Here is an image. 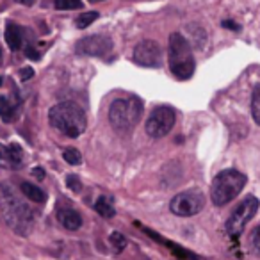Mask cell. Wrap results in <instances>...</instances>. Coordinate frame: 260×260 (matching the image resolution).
Here are the masks:
<instances>
[{
  "instance_id": "6da1fadb",
  "label": "cell",
  "mask_w": 260,
  "mask_h": 260,
  "mask_svg": "<svg viewBox=\"0 0 260 260\" xmlns=\"http://www.w3.org/2000/svg\"><path fill=\"white\" fill-rule=\"evenodd\" d=\"M0 210L4 221L18 235H29L34 224L32 210L20 198V194L8 184L0 185Z\"/></svg>"
},
{
  "instance_id": "7a4b0ae2",
  "label": "cell",
  "mask_w": 260,
  "mask_h": 260,
  "mask_svg": "<svg viewBox=\"0 0 260 260\" xmlns=\"http://www.w3.org/2000/svg\"><path fill=\"white\" fill-rule=\"evenodd\" d=\"M48 121L66 138H79L86 130V112L75 102H61L48 111Z\"/></svg>"
},
{
  "instance_id": "3957f363",
  "label": "cell",
  "mask_w": 260,
  "mask_h": 260,
  "mask_svg": "<svg viewBox=\"0 0 260 260\" xmlns=\"http://www.w3.org/2000/svg\"><path fill=\"white\" fill-rule=\"evenodd\" d=\"M246 178L244 173L237 170H224L221 171L219 175H216L212 180V185H210V198H212V203L217 207L226 205L228 202L239 196V192L244 189Z\"/></svg>"
},
{
  "instance_id": "277c9868",
  "label": "cell",
  "mask_w": 260,
  "mask_h": 260,
  "mask_svg": "<svg viewBox=\"0 0 260 260\" xmlns=\"http://www.w3.org/2000/svg\"><path fill=\"white\" fill-rule=\"evenodd\" d=\"M170 68L177 79L187 80L194 73V59L189 41L180 32L170 36Z\"/></svg>"
},
{
  "instance_id": "5b68a950",
  "label": "cell",
  "mask_w": 260,
  "mask_h": 260,
  "mask_svg": "<svg viewBox=\"0 0 260 260\" xmlns=\"http://www.w3.org/2000/svg\"><path fill=\"white\" fill-rule=\"evenodd\" d=\"M143 104L138 98H118L109 107V121L116 130H130L138 125Z\"/></svg>"
},
{
  "instance_id": "8992f818",
  "label": "cell",
  "mask_w": 260,
  "mask_h": 260,
  "mask_svg": "<svg viewBox=\"0 0 260 260\" xmlns=\"http://www.w3.org/2000/svg\"><path fill=\"white\" fill-rule=\"evenodd\" d=\"M205 207V196L200 189H189V191L178 192L170 202V210L178 217H191L202 212Z\"/></svg>"
},
{
  "instance_id": "52a82bcc",
  "label": "cell",
  "mask_w": 260,
  "mask_h": 260,
  "mask_svg": "<svg viewBox=\"0 0 260 260\" xmlns=\"http://www.w3.org/2000/svg\"><path fill=\"white\" fill-rule=\"evenodd\" d=\"M175 121H177V114L171 107L168 105H160V107H155L152 111V114L146 119L145 130L150 138H164V136L170 134V130L173 128Z\"/></svg>"
},
{
  "instance_id": "ba28073f",
  "label": "cell",
  "mask_w": 260,
  "mask_h": 260,
  "mask_svg": "<svg viewBox=\"0 0 260 260\" xmlns=\"http://www.w3.org/2000/svg\"><path fill=\"white\" fill-rule=\"evenodd\" d=\"M258 210V200L255 196H248L244 202H241V205L232 212V216L226 221V232L230 235H239L244 230L246 224L251 221V217Z\"/></svg>"
},
{
  "instance_id": "9c48e42d",
  "label": "cell",
  "mask_w": 260,
  "mask_h": 260,
  "mask_svg": "<svg viewBox=\"0 0 260 260\" xmlns=\"http://www.w3.org/2000/svg\"><path fill=\"white\" fill-rule=\"evenodd\" d=\"M134 61L146 68H159L162 62V50L160 45L153 40H145L136 45L134 48Z\"/></svg>"
},
{
  "instance_id": "30bf717a",
  "label": "cell",
  "mask_w": 260,
  "mask_h": 260,
  "mask_svg": "<svg viewBox=\"0 0 260 260\" xmlns=\"http://www.w3.org/2000/svg\"><path fill=\"white\" fill-rule=\"evenodd\" d=\"M112 50V40L104 34H94L87 36L77 43V52L82 55H91V57H102L107 55Z\"/></svg>"
},
{
  "instance_id": "8fae6325",
  "label": "cell",
  "mask_w": 260,
  "mask_h": 260,
  "mask_svg": "<svg viewBox=\"0 0 260 260\" xmlns=\"http://www.w3.org/2000/svg\"><path fill=\"white\" fill-rule=\"evenodd\" d=\"M57 219H59V223L70 232H75L82 226V217L73 209H61L57 212Z\"/></svg>"
},
{
  "instance_id": "7c38bea8",
  "label": "cell",
  "mask_w": 260,
  "mask_h": 260,
  "mask_svg": "<svg viewBox=\"0 0 260 260\" xmlns=\"http://www.w3.org/2000/svg\"><path fill=\"white\" fill-rule=\"evenodd\" d=\"M20 187H22V192L27 196V200H30V202H34V203H45L47 202V194H45L43 189L38 187V185L29 184V182H23Z\"/></svg>"
},
{
  "instance_id": "4fadbf2b",
  "label": "cell",
  "mask_w": 260,
  "mask_h": 260,
  "mask_svg": "<svg viewBox=\"0 0 260 260\" xmlns=\"http://www.w3.org/2000/svg\"><path fill=\"white\" fill-rule=\"evenodd\" d=\"M94 210H96L102 217H107V219H111V217L116 216L114 205H112V202L107 198V196H98L96 202H94Z\"/></svg>"
},
{
  "instance_id": "5bb4252c",
  "label": "cell",
  "mask_w": 260,
  "mask_h": 260,
  "mask_svg": "<svg viewBox=\"0 0 260 260\" xmlns=\"http://www.w3.org/2000/svg\"><path fill=\"white\" fill-rule=\"evenodd\" d=\"M6 43H8V47L11 50H20V47H22V32H20V29L16 25L9 23L6 27Z\"/></svg>"
},
{
  "instance_id": "9a60e30c",
  "label": "cell",
  "mask_w": 260,
  "mask_h": 260,
  "mask_svg": "<svg viewBox=\"0 0 260 260\" xmlns=\"http://www.w3.org/2000/svg\"><path fill=\"white\" fill-rule=\"evenodd\" d=\"M8 155H9V166L20 168L23 164V150H22V146L16 145V143L8 146Z\"/></svg>"
},
{
  "instance_id": "2e32d148",
  "label": "cell",
  "mask_w": 260,
  "mask_h": 260,
  "mask_svg": "<svg viewBox=\"0 0 260 260\" xmlns=\"http://www.w3.org/2000/svg\"><path fill=\"white\" fill-rule=\"evenodd\" d=\"M0 118H2V121H6V123H11L13 119H15L13 105L6 96H0Z\"/></svg>"
},
{
  "instance_id": "e0dca14e",
  "label": "cell",
  "mask_w": 260,
  "mask_h": 260,
  "mask_svg": "<svg viewBox=\"0 0 260 260\" xmlns=\"http://www.w3.org/2000/svg\"><path fill=\"white\" fill-rule=\"evenodd\" d=\"M109 244H111L112 251L114 253H121L123 249L126 248V239L123 234H119V232H112L111 235H109Z\"/></svg>"
},
{
  "instance_id": "ac0fdd59",
  "label": "cell",
  "mask_w": 260,
  "mask_h": 260,
  "mask_svg": "<svg viewBox=\"0 0 260 260\" xmlns=\"http://www.w3.org/2000/svg\"><path fill=\"white\" fill-rule=\"evenodd\" d=\"M251 116L256 125H260V86H256L251 94Z\"/></svg>"
},
{
  "instance_id": "d6986e66",
  "label": "cell",
  "mask_w": 260,
  "mask_h": 260,
  "mask_svg": "<svg viewBox=\"0 0 260 260\" xmlns=\"http://www.w3.org/2000/svg\"><path fill=\"white\" fill-rule=\"evenodd\" d=\"M55 9L59 11H73V9H82V0H55Z\"/></svg>"
},
{
  "instance_id": "ffe728a7",
  "label": "cell",
  "mask_w": 260,
  "mask_h": 260,
  "mask_svg": "<svg viewBox=\"0 0 260 260\" xmlns=\"http://www.w3.org/2000/svg\"><path fill=\"white\" fill-rule=\"evenodd\" d=\"M98 13L96 11H89V13H84V15H80L79 18L75 20V25L79 27V29H86V27H89L91 23L94 22V20L98 18Z\"/></svg>"
},
{
  "instance_id": "44dd1931",
  "label": "cell",
  "mask_w": 260,
  "mask_h": 260,
  "mask_svg": "<svg viewBox=\"0 0 260 260\" xmlns=\"http://www.w3.org/2000/svg\"><path fill=\"white\" fill-rule=\"evenodd\" d=\"M62 157H64V160L68 164H72V166H79L80 162H82V155H80L79 150L75 148H68L64 150V153H62Z\"/></svg>"
},
{
  "instance_id": "7402d4cb",
  "label": "cell",
  "mask_w": 260,
  "mask_h": 260,
  "mask_svg": "<svg viewBox=\"0 0 260 260\" xmlns=\"http://www.w3.org/2000/svg\"><path fill=\"white\" fill-rule=\"evenodd\" d=\"M66 184H68V187L72 189V191H80V180L79 177H75V175H70L68 178H66Z\"/></svg>"
},
{
  "instance_id": "603a6c76",
  "label": "cell",
  "mask_w": 260,
  "mask_h": 260,
  "mask_svg": "<svg viewBox=\"0 0 260 260\" xmlns=\"http://www.w3.org/2000/svg\"><path fill=\"white\" fill-rule=\"evenodd\" d=\"M0 164H9V155H8V148L0 145Z\"/></svg>"
},
{
  "instance_id": "cb8c5ba5",
  "label": "cell",
  "mask_w": 260,
  "mask_h": 260,
  "mask_svg": "<svg viewBox=\"0 0 260 260\" xmlns=\"http://www.w3.org/2000/svg\"><path fill=\"white\" fill-rule=\"evenodd\" d=\"M253 246H255V249L260 253V226L255 230V234H253Z\"/></svg>"
},
{
  "instance_id": "d4e9b609",
  "label": "cell",
  "mask_w": 260,
  "mask_h": 260,
  "mask_svg": "<svg viewBox=\"0 0 260 260\" xmlns=\"http://www.w3.org/2000/svg\"><path fill=\"white\" fill-rule=\"evenodd\" d=\"M25 55L29 59H34V61H36V59H40V54H38V50H36V48H32V47H27L25 48Z\"/></svg>"
},
{
  "instance_id": "484cf974",
  "label": "cell",
  "mask_w": 260,
  "mask_h": 260,
  "mask_svg": "<svg viewBox=\"0 0 260 260\" xmlns=\"http://www.w3.org/2000/svg\"><path fill=\"white\" fill-rule=\"evenodd\" d=\"M22 79L23 80H27V79H32V75H34V70L32 68H22Z\"/></svg>"
},
{
  "instance_id": "4316f807",
  "label": "cell",
  "mask_w": 260,
  "mask_h": 260,
  "mask_svg": "<svg viewBox=\"0 0 260 260\" xmlns=\"http://www.w3.org/2000/svg\"><path fill=\"white\" fill-rule=\"evenodd\" d=\"M223 27H226V29H232V30H241V27H239L235 22H232V20H224Z\"/></svg>"
},
{
  "instance_id": "83f0119b",
  "label": "cell",
  "mask_w": 260,
  "mask_h": 260,
  "mask_svg": "<svg viewBox=\"0 0 260 260\" xmlns=\"http://www.w3.org/2000/svg\"><path fill=\"white\" fill-rule=\"evenodd\" d=\"M32 175L38 178V180H43V178H45V171L41 170V168H34V170H32Z\"/></svg>"
},
{
  "instance_id": "f1b7e54d",
  "label": "cell",
  "mask_w": 260,
  "mask_h": 260,
  "mask_svg": "<svg viewBox=\"0 0 260 260\" xmlns=\"http://www.w3.org/2000/svg\"><path fill=\"white\" fill-rule=\"evenodd\" d=\"M20 2H22L23 6H32L34 4V0H20Z\"/></svg>"
},
{
  "instance_id": "f546056e",
  "label": "cell",
  "mask_w": 260,
  "mask_h": 260,
  "mask_svg": "<svg viewBox=\"0 0 260 260\" xmlns=\"http://www.w3.org/2000/svg\"><path fill=\"white\" fill-rule=\"evenodd\" d=\"M91 2H102V0H91Z\"/></svg>"
},
{
  "instance_id": "4dcf8cb0",
  "label": "cell",
  "mask_w": 260,
  "mask_h": 260,
  "mask_svg": "<svg viewBox=\"0 0 260 260\" xmlns=\"http://www.w3.org/2000/svg\"><path fill=\"white\" fill-rule=\"evenodd\" d=\"M0 86H2V79H0Z\"/></svg>"
},
{
  "instance_id": "1f68e13d",
  "label": "cell",
  "mask_w": 260,
  "mask_h": 260,
  "mask_svg": "<svg viewBox=\"0 0 260 260\" xmlns=\"http://www.w3.org/2000/svg\"><path fill=\"white\" fill-rule=\"evenodd\" d=\"M0 55H2V54H0Z\"/></svg>"
}]
</instances>
